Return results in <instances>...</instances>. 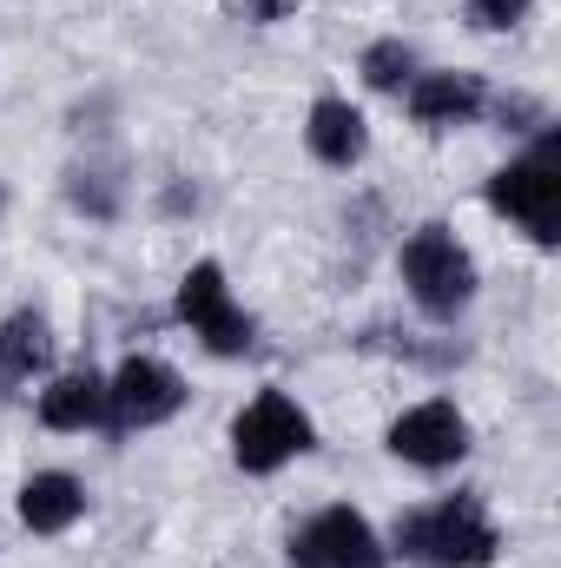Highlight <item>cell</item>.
<instances>
[{
	"label": "cell",
	"instance_id": "cell-9",
	"mask_svg": "<svg viewBox=\"0 0 561 568\" xmlns=\"http://www.w3.org/2000/svg\"><path fill=\"white\" fill-rule=\"evenodd\" d=\"M404 93H410V120L429 126V133L469 126V120H482V106H489L482 73H417Z\"/></svg>",
	"mask_w": 561,
	"mask_h": 568
},
{
	"label": "cell",
	"instance_id": "cell-4",
	"mask_svg": "<svg viewBox=\"0 0 561 568\" xmlns=\"http://www.w3.org/2000/svg\"><path fill=\"white\" fill-rule=\"evenodd\" d=\"M310 436H317L310 417H304L284 390H258V397L238 410V424H232V456H238L245 476H272L290 456L310 449Z\"/></svg>",
	"mask_w": 561,
	"mask_h": 568
},
{
	"label": "cell",
	"instance_id": "cell-13",
	"mask_svg": "<svg viewBox=\"0 0 561 568\" xmlns=\"http://www.w3.org/2000/svg\"><path fill=\"white\" fill-rule=\"evenodd\" d=\"M47 357H53L47 317H40V311H13V317L0 324V390H7V384H27L33 371H47Z\"/></svg>",
	"mask_w": 561,
	"mask_h": 568
},
{
	"label": "cell",
	"instance_id": "cell-17",
	"mask_svg": "<svg viewBox=\"0 0 561 568\" xmlns=\"http://www.w3.org/2000/svg\"><path fill=\"white\" fill-rule=\"evenodd\" d=\"M489 106H496V120H502L509 133H536V126H549L542 100H529V93H509V100H489Z\"/></svg>",
	"mask_w": 561,
	"mask_h": 568
},
{
	"label": "cell",
	"instance_id": "cell-11",
	"mask_svg": "<svg viewBox=\"0 0 561 568\" xmlns=\"http://www.w3.org/2000/svg\"><path fill=\"white\" fill-rule=\"evenodd\" d=\"M80 516H86V489H80L67 469L27 476V489H20V523H27L33 536H67Z\"/></svg>",
	"mask_w": 561,
	"mask_h": 568
},
{
	"label": "cell",
	"instance_id": "cell-7",
	"mask_svg": "<svg viewBox=\"0 0 561 568\" xmlns=\"http://www.w3.org/2000/svg\"><path fill=\"white\" fill-rule=\"evenodd\" d=\"M178 404H185V384L159 357H126L120 377L106 384V424L113 429H152L165 417H178Z\"/></svg>",
	"mask_w": 561,
	"mask_h": 568
},
{
	"label": "cell",
	"instance_id": "cell-10",
	"mask_svg": "<svg viewBox=\"0 0 561 568\" xmlns=\"http://www.w3.org/2000/svg\"><path fill=\"white\" fill-rule=\"evenodd\" d=\"M304 145L330 165V172H350L364 152H370V126H364V113L350 106V100H337V93H324L317 106H310V126H304Z\"/></svg>",
	"mask_w": 561,
	"mask_h": 568
},
{
	"label": "cell",
	"instance_id": "cell-12",
	"mask_svg": "<svg viewBox=\"0 0 561 568\" xmlns=\"http://www.w3.org/2000/svg\"><path fill=\"white\" fill-rule=\"evenodd\" d=\"M40 424L47 429H93L106 424V384L93 371H73V377H53L40 390Z\"/></svg>",
	"mask_w": 561,
	"mask_h": 568
},
{
	"label": "cell",
	"instance_id": "cell-15",
	"mask_svg": "<svg viewBox=\"0 0 561 568\" xmlns=\"http://www.w3.org/2000/svg\"><path fill=\"white\" fill-rule=\"evenodd\" d=\"M364 80H370L377 93H404V87L417 80L410 40H377V47H364Z\"/></svg>",
	"mask_w": 561,
	"mask_h": 568
},
{
	"label": "cell",
	"instance_id": "cell-8",
	"mask_svg": "<svg viewBox=\"0 0 561 568\" xmlns=\"http://www.w3.org/2000/svg\"><path fill=\"white\" fill-rule=\"evenodd\" d=\"M390 449H397L404 463H417V469H449V463L469 456V424H462L456 404L429 397V404L404 410V417L390 424Z\"/></svg>",
	"mask_w": 561,
	"mask_h": 568
},
{
	"label": "cell",
	"instance_id": "cell-6",
	"mask_svg": "<svg viewBox=\"0 0 561 568\" xmlns=\"http://www.w3.org/2000/svg\"><path fill=\"white\" fill-rule=\"evenodd\" d=\"M290 562L297 568H390L377 529L357 509H324L290 536Z\"/></svg>",
	"mask_w": 561,
	"mask_h": 568
},
{
	"label": "cell",
	"instance_id": "cell-16",
	"mask_svg": "<svg viewBox=\"0 0 561 568\" xmlns=\"http://www.w3.org/2000/svg\"><path fill=\"white\" fill-rule=\"evenodd\" d=\"M529 7L536 0H469V27L476 33H509V27L529 20Z\"/></svg>",
	"mask_w": 561,
	"mask_h": 568
},
{
	"label": "cell",
	"instance_id": "cell-5",
	"mask_svg": "<svg viewBox=\"0 0 561 568\" xmlns=\"http://www.w3.org/2000/svg\"><path fill=\"white\" fill-rule=\"evenodd\" d=\"M178 317H185L192 337H198L205 351H218V357H245V351L258 344V324L238 311L232 284H225V272H218L212 258H198V265L178 278Z\"/></svg>",
	"mask_w": 561,
	"mask_h": 568
},
{
	"label": "cell",
	"instance_id": "cell-1",
	"mask_svg": "<svg viewBox=\"0 0 561 568\" xmlns=\"http://www.w3.org/2000/svg\"><path fill=\"white\" fill-rule=\"evenodd\" d=\"M397 549L422 568H489L496 549H502V536H496V523L482 516L476 496H449V503L410 509L397 523Z\"/></svg>",
	"mask_w": 561,
	"mask_h": 568
},
{
	"label": "cell",
	"instance_id": "cell-3",
	"mask_svg": "<svg viewBox=\"0 0 561 568\" xmlns=\"http://www.w3.org/2000/svg\"><path fill=\"white\" fill-rule=\"evenodd\" d=\"M404 284H410V297H417L422 317H456L469 297H476V258L456 245V232L449 225H417L410 239H404Z\"/></svg>",
	"mask_w": 561,
	"mask_h": 568
},
{
	"label": "cell",
	"instance_id": "cell-14",
	"mask_svg": "<svg viewBox=\"0 0 561 568\" xmlns=\"http://www.w3.org/2000/svg\"><path fill=\"white\" fill-rule=\"evenodd\" d=\"M67 199H73L86 219H120L126 179H120V165H106V159H80V165L67 172Z\"/></svg>",
	"mask_w": 561,
	"mask_h": 568
},
{
	"label": "cell",
	"instance_id": "cell-19",
	"mask_svg": "<svg viewBox=\"0 0 561 568\" xmlns=\"http://www.w3.org/2000/svg\"><path fill=\"white\" fill-rule=\"evenodd\" d=\"M0 212H7V185H0Z\"/></svg>",
	"mask_w": 561,
	"mask_h": 568
},
{
	"label": "cell",
	"instance_id": "cell-2",
	"mask_svg": "<svg viewBox=\"0 0 561 568\" xmlns=\"http://www.w3.org/2000/svg\"><path fill=\"white\" fill-rule=\"evenodd\" d=\"M489 205L502 219H516L536 245H555L561 239V140L536 145L529 159H509L496 179H489Z\"/></svg>",
	"mask_w": 561,
	"mask_h": 568
},
{
	"label": "cell",
	"instance_id": "cell-18",
	"mask_svg": "<svg viewBox=\"0 0 561 568\" xmlns=\"http://www.w3.org/2000/svg\"><path fill=\"white\" fill-rule=\"evenodd\" d=\"M297 13V0H245V20H258V27H278Z\"/></svg>",
	"mask_w": 561,
	"mask_h": 568
}]
</instances>
